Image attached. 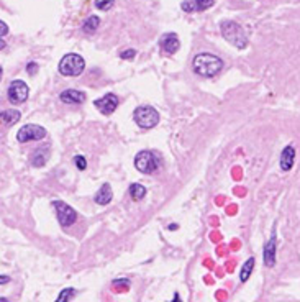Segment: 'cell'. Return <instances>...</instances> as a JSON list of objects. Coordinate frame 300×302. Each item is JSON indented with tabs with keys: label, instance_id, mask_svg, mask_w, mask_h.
<instances>
[{
	"label": "cell",
	"instance_id": "obj_17",
	"mask_svg": "<svg viewBox=\"0 0 300 302\" xmlns=\"http://www.w3.org/2000/svg\"><path fill=\"white\" fill-rule=\"evenodd\" d=\"M20 119H21V114L19 110H3V112H0V123L7 125V127L15 125Z\"/></svg>",
	"mask_w": 300,
	"mask_h": 302
},
{
	"label": "cell",
	"instance_id": "obj_26",
	"mask_svg": "<svg viewBox=\"0 0 300 302\" xmlns=\"http://www.w3.org/2000/svg\"><path fill=\"white\" fill-rule=\"evenodd\" d=\"M5 35H8V25L0 20V38L5 37Z\"/></svg>",
	"mask_w": 300,
	"mask_h": 302
},
{
	"label": "cell",
	"instance_id": "obj_4",
	"mask_svg": "<svg viewBox=\"0 0 300 302\" xmlns=\"http://www.w3.org/2000/svg\"><path fill=\"white\" fill-rule=\"evenodd\" d=\"M133 119H135L136 125L143 130L154 128L159 123V114L154 107L151 105H140L133 112Z\"/></svg>",
	"mask_w": 300,
	"mask_h": 302
},
{
	"label": "cell",
	"instance_id": "obj_20",
	"mask_svg": "<svg viewBox=\"0 0 300 302\" xmlns=\"http://www.w3.org/2000/svg\"><path fill=\"white\" fill-rule=\"evenodd\" d=\"M98 26H100V19L95 15H92V17H89V19L84 21L82 23V30L86 31V33H94Z\"/></svg>",
	"mask_w": 300,
	"mask_h": 302
},
{
	"label": "cell",
	"instance_id": "obj_21",
	"mask_svg": "<svg viewBox=\"0 0 300 302\" xmlns=\"http://www.w3.org/2000/svg\"><path fill=\"white\" fill-rule=\"evenodd\" d=\"M74 296H75V289H73V287H66V289L61 291V294L56 299V302H68L73 299Z\"/></svg>",
	"mask_w": 300,
	"mask_h": 302
},
{
	"label": "cell",
	"instance_id": "obj_7",
	"mask_svg": "<svg viewBox=\"0 0 300 302\" xmlns=\"http://www.w3.org/2000/svg\"><path fill=\"white\" fill-rule=\"evenodd\" d=\"M7 96H8V101H10L13 105H19V103L26 102V99L30 96V89L25 81L15 79V81H12L10 85H8Z\"/></svg>",
	"mask_w": 300,
	"mask_h": 302
},
{
	"label": "cell",
	"instance_id": "obj_10",
	"mask_svg": "<svg viewBox=\"0 0 300 302\" xmlns=\"http://www.w3.org/2000/svg\"><path fill=\"white\" fill-rule=\"evenodd\" d=\"M276 253H277V235H276V228H274L272 230L271 238L267 240L262 250V260L267 268H272V266L276 264Z\"/></svg>",
	"mask_w": 300,
	"mask_h": 302
},
{
	"label": "cell",
	"instance_id": "obj_27",
	"mask_svg": "<svg viewBox=\"0 0 300 302\" xmlns=\"http://www.w3.org/2000/svg\"><path fill=\"white\" fill-rule=\"evenodd\" d=\"M8 282H10V278L3 276V274H0V286H3V284H8Z\"/></svg>",
	"mask_w": 300,
	"mask_h": 302
},
{
	"label": "cell",
	"instance_id": "obj_3",
	"mask_svg": "<svg viewBox=\"0 0 300 302\" xmlns=\"http://www.w3.org/2000/svg\"><path fill=\"white\" fill-rule=\"evenodd\" d=\"M57 69H59V74L66 76V78H77L86 69V61L80 55L69 53V55L62 56Z\"/></svg>",
	"mask_w": 300,
	"mask_h": 302
},
{
	"label": "cell",
	"instance_id": "obj_8",
	"mask_svg": "<svg viewBox=\"0 0 300 302\" xmlns=\"http://www.w3.org/2000/svg\"><path fill=\"white\" fill-rule=\"evenodd\" d=\"M46 137V130H44L41 125H35V123H28L25 127H21L19 132H17V140L20 143H28V141H38V140H43Z\"/></svg>",
	"mask_w": 300,
	"mask_h": 302
},
{
	"label": "cell",
	"instance_id": "obj_5",
	"mask_svg": "<svg viewBox=\"0 0 300 302\" xmlns=\"http://www.w3.org/2000/svg\"><path fill=\"white\" fill-rule=\"evenodd\" d=\"M135 168L143 174H153L161 168V158L154 151H140L135 156Z\"/></svg>",
	"mask_w": 300,
	"mask_h": 302
},
{
	"label": "cell",
	"instance_id": "obj_22",
	"mask_svg": "<svg viewBox=\"0 0 300 302\" xmlns=\"http://www.w3.org/2000/svg\"><path fill=\"white\" fill-rule=\"evenodd\" d=\"M113 5H115V0H95V7L102 12L110 10Z\"/></svg>",
	"mask_w": 300,
	"mask_h": 302
},
{
	"label": "cell",
	"instance_id": "obj_24",
	"mask_svg": "<svg viewBox=\"0 0 300 302\" xmlns=\"http://www.w3.org/2000/svg\"><path fill=\"white\" fill-rule=\"evenodd\" d=\"M136 56V51L135 49H125V51H122L120 53V58H122V60H131V58H135Z\"/></svg>",
	"mask_w": 300,
	"mask_h": 302
},
{
	"label": "cell",
	"instance_id": "obj_25",
	"mask_svg": "<svg viewBox=\"0 0 300 302\" xmlns=\"http://www.w3.org/2000/svg\"><path fill=\"white\" fill-rule=\"evenodd\" d=\"M26 73H28L30 76L37 74L38 73V64H37V62H33V61L28 62V64H26Z\"/></svg>",
	"mask_w": 300,
	"mask_h": 302
},
{
	"label": "cell",
	"instance_id": "obj_28",
	"mask_svg": "<svg viewBox=\"0 0 300 302\" xmlns=\"http://www.w3.org/2000/svg\"><path fill=\"white\" fill-rule=\"evenodd\" d=\"M7 46V43L5 41H3V40L2 38H0V49H3V48H5Z\"/></svg>",
	"mask_w": 300,
	"mask_h": 302
},
{
	"label": "cell",
	"instance_id": "obj_29",
	"mask_svg": "<svg viewBox=\"0 0 300 302\" xmlns=\"http://www.w3.org/2000/svg\"><path fill=\"white\" fill-rule=\"evenodd\" d=\"M2 74H3V69H2V66H0V79H2Z\"/></svg>",
	"mask_w": 300,
	"mask_h": 302
},
{
	"label": "cell",
	"instance_id": "obj_15",
	"mask_svg": "<svg viewBox=\"0 0 300 302\" xmlns=\"http://www.w3.org/2000/svg\"><path fill=\"white\" fill-rule=\"evenodd\" d=\"M94 199H95V202L98 205H107L109 202H112V199H113V192H112L110 184H107V182L102 184Z\"/></svg>",
	"mask_w": 300,
	"mask_h": 302
},
{
	"label": "cell",
	"instance_id": "obj_9",
	"mask_svg": "<svg viewBox=\"0 0 300 302\" xmlns=\"http://www.w3.org/2000/svg\"><path fill=\"white\" fill-rule=\"evenodd\" d=\"M118 103H120V101H118V97H116L115 94H105L104 97L97 99V101L94 102V105H95V109L100 112V114L110 115L116 110Z\"/></svg>",
	"mask_w": 300,
	"mask_h": 302
},
{
	"label": "cell",
	"instance_id": "obj_19",
	"mask_svg": "<svg viewBox=\"0 0 300 302\" xmlns=\"http://www.w3.org/2000/svg\"><path fill=\"white\" fill-rule=\"evenodd\" d=\"M254 264H256V260L254 258H249V260L244 261V264L241 266V271H240V281L241 282H246L249 279V276H251V273H253Z\"/></svg>",
	"mask_w": 300,
	"mask_h": 302
},
{
	"label": "cell",
	"instance_id": "obj_23",
	"mask_svg": "<svg viewBox=\"0 0 300 302\" xmlns=\"http://www.w3.org/2000/svg\"><path fill=\"white\" fill-rule=\"evenodd\" d=\"M74 164L79 171H84L87 168V161H86V158L84 156H75L74 158Z\"/></svg>",
	"mask_w": 300,
	"mask_h": 302
},
{
	"label": "cell",
	"instance_id": "obj_13",
	"mask_svg": "<svg viewBox=\"0 0 300 302\" xmlns=\"http://www.w3.org/2000/svg\"><path fill=\"white\" fill-rule=\"evenodd\" d=\"M59 101L62 103H69V105H77L86 101V94L75 91V89H66L59 94Z\"/></svg>",
	"mask_w": 300,
	"mask_h": 302
},
{
	"label": "cell",
	"instance_id": "obj_14",
	"mask_svg": "<svg viewBox=\"0 0 300 302\" xmlns=\"http://www.w3.org/2000/svg\"><path fill=\"white\" fill-rule=\"evenodd\" d=\"M294 163H295V148L292 145H289V146H285L281 153L279 166L284 173H287V171L294 168Z\"/></svg>",
	"mask_w": 300,
	"mask_h": 302
},
{
	"label": "cell",
	"instance_id": "obj_12",
	"mask_svg": "<svg viewBox=\"0 0 300 302\" xmlns=\"http://www.w3.org/2000/svg\"><path fill=\"white\" fill-rule=\"evenodd\" d=\"M215 0H184L181 3V8L186 13H195V12H205L210 7H213Z\"/></svg>",
	"mask_w": 300,
	"mask_h": 302
},
{
	"label": "cell",
	"instance_id": "obj_2",
	"mask_svg": "<svg viewBox=\"0 0 300 302\" xmlns=\"http://www.w3.org/2000/svg\"><path fill=\"white\" fill-rule=\"evenodd\" d=\"M220 31L222 37L226 40L228 43L233 44L238 49H244L248 46V37H246V31L243 30V26L236 21L231 20H225L220 23Z\"/></svg>",
	"mask_w": 300,
	"mask_h": 302
},
{
	"label": "cell",
	"instance_id": "obj_18",
	"mask_svg": "<svg viewBox=\"0 0 300 302\" xmlns=\"http://www.w3.org/2000/svg\"><path fill=\"white\" fill-rule=\"evenodd\" d=\"M128 192H130V197H131L133 201L140 202V201H143V199L146 197V192H148V191H146L145 186H141V184L135 182V184H131V186H130Z\"/></svg>",
	"mask_w": 300,
	"mask_h": 302
},
{
	"label": "cell",
	"instance_id": "obj_16",
	"mask_svg": "<svg viewBox=\"0 0 300 302\" xmlns=\"http://www.w3.org/2000/svg\"><path fill=\"white\" fill-rule=\"evenodd\" d=\"M48 160H49V146L38 148V150L33 153V156H31V164H33L35 168H41V166L46 164Z\"/></svg>",
	"mask_w": 300,
	"mask_h": 302
},
{
	"label": "cell",
	"instance_id": "obj_6",
	"mask_svg": "<svg viewBox=\"0 0 300 302\" xmlns=\"http://www.w3.org/2000/svg\"><path fill=\"white\" fill-rule=\"evenodd\" d=\"M53 207H55V210H56V217L61 227L68 228L71 225L75 223V220H77V212H75L71 205H68L62 201H55L53 202Z\"/></svg>",
	"mask_w": 300,
	"mask_h": 302
},
{
	"label": "cell",
	"instance_id": "obj_1",
	"mask_svg": "<svg viewBox=\"0 0 300 302\" xmlns=\"http://www.w3.org/2000/svg\"><path fill=\"white\" fill-rule=\"evenodd\" d=\"M192 69L200 78H215L223 69V60L212 53H200L192 61Z\"/></svg>",
	"mask_w": 300,
	"mask_h": 302
},
{
	"label": "cell",
	"instance_id": "obj_11",
	"mask_svg": "<svg viewBox=\"0 0 300 302\" xmlns=\"http://www.w3.org/2000/svg\"><path fill=\"white\" fill-rule=\"evenodd\" d=\"M159 48L166 55H176L181 48V41H179L176 33H164L159 40Z\"/></svg>",
	"mask_w": 300,
	"mask_h": 302
}]
</instances>
